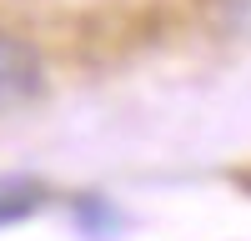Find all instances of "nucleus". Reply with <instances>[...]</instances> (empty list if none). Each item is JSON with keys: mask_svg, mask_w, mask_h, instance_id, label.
I'll return each mask as SVG.
<instances>
[{"mask_svg": "<svg viewBox=\"0 0 251 241\" xmlns=\"http://www.w3.org/2000/svg\"><path fill=\"white\" fill-rule=\"evenodd\" d=\"M40 86H46V66H40L35 46L10 35V30H0V111L35 100Z\"/></svg>", "mask_w": 251, "mask_h": 241, "instance_id": "1", "label": "nucleus"}, {"mask_svg": "<svg viewBox=\"0 0 251 241\" xmlns=\"http://www.w3.org/2000/svg\"><path fill=\"white\" fill-rule=\"evenodd\" d=\"M40 206H46L40 181H0V226H15V221L35 216Z\"/></svg>", "mask_w": 251, "mask_h": 241, "instance_id": "2", "label": "nucleus"}]
</instances>
